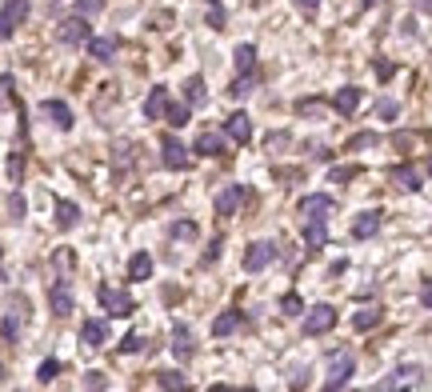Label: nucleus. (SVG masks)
Instances as JSON below:
<instances>
[{
    "mask_svg": "<svg viewBox=\"0 0 432 392\" xmlns=\"http://www.w3.org/2000/svg\"><path fill=\"white\" fill-rule=\"evenodd\" d=\"M352 376H356V357L352 352H333L328 357V376H324V389H344Z\"/></svg>",
    "mask_w": 432,
    "mask_h": 392,
    "instance_id": "obj_1",
    "label": "nucleus"
},
{
    "mask_svg": "<svg viewBox=\"0 0 432 392\" xmlns=\"http://www.w3.org/2000/svg\"><path fill=\"white\" fill-rule=\"evenodd\" d=\"M336 328V309L333 304H317L304 312V336H324Z\"/></svg>",
    "mask_w": 432,
    "mask_h": 392,
    "instance_id": "obj_2",
    "label": "nucleus"
},
{
    "mask_svg": "<svg viewBox=\"0 0 432 392\" xmlns=\"http://www.w3.org/2000/svg\"><path fill=\"white\" fill-rule=\"evenodd\" d=\"M29 8H32V0H8V4L0 8V40H13L16 24H24Z\"/></svg>",
    "mask_w": 432,
    "mask_h": 392,
    "instance_id": "obj_3",
    "label": "nucleus"
},
{
    "mask_svg": "<svg viewBox=\"0 0 432 392\" xmlns=\"http://www.w3.org/2000/svg\"><path fill=\"white\" fill-rule=\"evenodd\" d=\"M272 261H276V245L272 240H253L244 248V272H264Z\"/></svg>",
    "mask_w": 432,
    "mask_h": 392,
    "instance_id": "obj_4",
    "label": "nucleus"
},
{
    "mask_svg": "<svg viewBox=\"0 0 432 392\" xmlns=\"http://www.w3.org/2000/svg\"><path fill=\"white\" fill-rule=\"evenodd\" d=\"M244 200H248V188L244 184H224L221 193H216V216H224V220L237 216V209Z\"/></svg>",
    "mask_w": 432,
    "mask_h": 392,
    "instance_id": "obj_5",
    "label": "nucleus"
},
{
    "mask_svg": "<svg viewBox=\"0 0 432 392\" xmlns=\"http://www.w3.org/2000/svg\"><path fill=\"white\" fill-rule=\"evenodd\" d=\"M84 40H88V20L80 13L56 24V44H84Z\"/></svg>",
    "mask_w": 432,
    "mask_h": 392,
    "instance_id": "obj_6",
    "label": "nucleus"
},
{
    "mask_svg": "<svg viewBox=\"0 0 432 392\" xmlns=\"http://www.w3.org/2000/svg\"><path fill=\"white\" fill-rule=\"evenodd\" d=\"M100 304H104V312H112V316H132V312H136V300L128 293L109 288V284H100Z\"/></svg>",
    "mask_w": 432,
    "mask_h": 392,
    "instance_id": "obj_7",
    "label": "nucleus"
},
{
    "mask_svg": "<svg viewBox=\"0 0 432 392\" xmlns=\"http://www.w3.org/2000/svg\"><path fill=\"white\" fill-rule=\"evenodd\" d=\"M333 209H336V200L328 193H312L301 200V216H308V220H328Z\"/></svg>",
    "mask_w": 432,
    "mask_h": 392,
    "instance_id": "obj_8",
    "label": "nucleus"
},
{
    "mask_svg": "<svg viewBox=\"0 0 432 392\" xmlns=\"http://www.w3.org/2000/svg\"><path fill=\"white\" fill-rule=\"evenodd\" d=\"M160 161H164V168H173V172H180V168H189V152H184V145L176 140V136H164L160 140Z\"/></svg>",
    "mask_w": 432,
    "mask_h": 392,
    "instance_id": "obj_9",
    "label": "nucleus"
},
{
    "mask_svg": "<svg viewBox=\"0 0 432 392\" xmlns=\"http://www.w3.org/2000/svg\"><path fill=\"white\" fill-rule=\"evenodd\" d=\"M80 344H84V348H104V344H109V325H104V320H84V325H80Z\"/></svg>",
    "mask_w": 432,
    "mask_h": 392,
    "instance_id": "obj_10",
    "label": "nucleus"
},
{
    "mask_svg": "<svg viewBox=\"0 0 432 392\" xmlns=\"http://www.w3.org/2000/svg\"><path fill=\"white\" fill-rule=\"evenodd\" d=\"M420 376H424V368L420 364H400L397 373H388L376 384V389H400V384H420Z\"/></svg>",
    "mask_w": 432,
    "mask_h": 392,
    "instance_id": "obj_11",
    "label": "nucleus"
},
{
    "mask_svg": "<svg viewBox=\"0 0 432 392\" xmlns=\"http://www.w3.org/2000/svg\"><path fill=\"white\" fill-rule=\"evenodd\" d=\"M360 100H365V92L356 88V84H344V88H336V97H333V108L340 116H352L356 108H360Z\"/></svg>",
    "mask_w": 432,
    "mask_h": 392,
    "instance_id": "obj_12",
    "label": "nucleus"
},
{
    "mask_svg": "<svg viewBox=\"0 0 432 392\" xmlns=\"http://www.w3.org/2000/svg\"><path fill=\"white\" fill-rule=\"evenodd\" d=\"M84 44H88V56L100 60V65H109L112 56H116V49H120V40H116V36H88Z\"/></svg>",
    "mask_w": 432,
    "mask_h": 392,
    "instance_id": "obj_13",
    "label": "nucleus"
},
{
    "mask_svg": "<svg viewBox=\"0 0 432 392\" xmlns=\"http://www.w3.org/2000/svg\"><path fill=\"white\" fill-rule=\"evenodd\" d=\"M224 136H232L237 145H248V140H253V120H248V113L228 116V120H224Z\"/></svg>",
    "mask_w": 432,
    "mask_h": 392,
    "instance_id": "obj_14",
    "label": "nucleus"
},
{
    "mask_svg": "<svg viewBox=\"0 0 432 392\" xmlns=\"http://www.w3.org/2000/svg\"><path fill=\"white\" fill-rule=\"evenodd\" d=\"M376 232H381V213L376 209H368V213H360L352 220V240H372Z\"/></svg>",
    "mask_w": 432,
    "mask_h": 392,
    "instance_id": "obj_15",
    "label": "nucleus"
},
{
    "mask_svg": "<svg viewBox=\"0 0 432 392\" xmlns=\"http://www.w3.org/2000/svg\"><path fill=\"white\" fill-rule=\"evenodd\" d=\"M192 152H200V156H224L228 152V145H224V132H200L196 136V145H192Z\"/></svg>",
    "mask_w": 432,
    "mask_h": 392,
    "instance_id": "obj_16",
    "label": "nucleus"
},
{
    "mask_svg": "<svg viewBox=\"0 0 432 392\" xmlns=\"http://www.w3.org/2000/svg\"><path fill=\"white\" fill-rule=\"evenodd\" d=\"M240 328H244V312L240 309H228V312H221V316H216V320H212V336H232V332H240Z\"/></svg>",
    "mask_w": 432,
    "mask_h": 392,
    "instance_id": "obj_17",
    "label": "nucleus"
},
{
    "mask_svg": "<svg viewBox=\"0 0 432 392\" xmlns=\"http://www.w3.org/2000/svg\"><path fill=\"white\" fill-rule=\"evenodd\" d=\"M164 108H168V88L157 84V88L144 97V116H148V120H164Z\"/></svg>",
    "mask_w": 432,
    "mask_h": 392,
    "instance_id": "obj_18",
    "label": "nucleus"
},
{
    "mask_svg": "<svg viewBox=\"0 0 432 392\" xmlns=\"http://www.w3.org/2000/svg\"><path fill=\"white\" fill-rule=\"evenodd\" d=\"M45 116H48V120H52L61 132H68L72 124H77V120H72V108H68L64 100H45Z\"/></svg>",
    "mask_w": 432,
    "mask_h": 392,
    "instance_id": "obj_19",
    "label": "nucleus"
},
{
    "mask_svg": "<svg viewBox=\"0 0 432 392\" xmlns=\"http://www.w3.org/2000/svg\"><path fill=\"white\" fill-rule=\"evenodd\" d=\"M48 300H52V312H56V316H68V312H72V288H68V280H56L52 293H48Z\"/></svg>",
    "mask_w": 432,
    "mask_h": 392,
    "instance_id": "obj_20",
    "label": "nucleus"
},
{
    "mask_svg": "<svg viewBox=\"0 0 432 392\" xmlns=\"http://www.w3.org/2000/svg\"><path fill=\"white\" fill-rule=\"evenodd\" d=\"M77 224H80V204H72V200H56V229L72 232Z\"/></svg>",
    "mask_w": 432,
    "mask_h": 392,
    "instance_id": "obj_21",
    "label": "nucleus"
},
{
    "mask_svg": "<svg viewBox=\"0 0 432 392\" xmlns=\"http://www.w3.org/2000/svg\"><path fill=\"white\" fill-rule=\"evenodd\" d=\"M388 177L397 180L404 193H420V172H416L413 164H397V168H388Z\"/></svg>",
    "mask_w": 432,
    "mask_h": 392,
    "instance_id": "obj_22",
    "label": "nucleus"
},
{
    "mask_svg": "<svg viewBox=\"0 0 432 392\" xmlns=\"http://www.w3.org/2000/svg\"><path fill=\"white\" fill-rule=\"evenodd\" d=\"M173 352H176V360H192V352H196L192 332L184 325H173Z\"/></svg>",
    "mask_w": 432,
    "mask_h": 392,
    "instance_id": "obj_23",
    "label": "nucleus"
},
{
    "mask_svg": "<svg viewBox=\"0 0 432 392\" xmlns=\"http://www.w3.org/2000/svg\"><path fill=\"white\" fill-rule=\"evenodd\" d=\"M304 245L312 248V252L328 245V220H308L304 224Z\"/></svg>",
    "mask_w": 432,
    "mask_h": 392,
    "instance_id": "obj_24",
    "label": "nucleus"
},
{
    "mask_svg": "<svg viewBox=\"0 0 432 392\" xmlns=\"http://www.w3.org/2000/svg\"><path fill=\"white\" fill-rule=\"evenodd\" d=\"M205 100H208L205 76H189V81H184V104H189V108H200Z\"/></svg>",
    "mask_w": 432,
    "mask_h": 392,
    "instance_id": "obj_25",
    "label": "nucleus"
},
{
    "mask_svg": "<svg viewBox=\"0 0 432 392\" xmlns=\"http://www.w3.org/2000/svg\"><path fill=\"white\" fill-rule=\"evenodd\" d=\"M152 277V256L148 252H132L128 256V280H148Z\"/></svg>",
    "mask_w": 432,
    "mask_h": 392,
    "instance_id": "obj_26",
    "label": "nucleus"
},
{
    "mask_svg": "<svg viewBox=\"0 0 432 392\" xmlns=\"http://www.w3.org/2000/svg\"><path fill=\"white\" fill-rule=\"evenodd\" d=\"M232 65H237V72H253L256 68V44H248V40L237 44V49H232Z\"/></svg>",
    "mask_w": 432,
    "mask_h": 392,
    "instance_id": "obj_27",
    "label": "nucleus"
},
{
    "mask_svg": "<svg viewBox=\"0 0 432 392\" xmlns=\"http://www.w3.org/2000/svg\"><path fill=\"white\" fill-rule=\"evenodd\" d=\"M381 320H384V312H381V309H360L356 316H352V328H356V332H372V328L381 325Z\"/></svg>",
    "mask_w": 432,
    "mask_h": 392,
    "instance_id": "obj_28",
    "label": "nucleus"
},
{
    "mask_svg": "<svg viewBox=\"0 0 432 392\" xmlns=\"http://www.w3.org/2000/svg\"><path fill=\"white\" fill-rule=\"evenodd\" d=\"M189 116H192L189 104H168V108H164V120H168L173 129H184V124H189Z\"/></svg>",
    "mask_w": 432,
    "mask_h": 392,
    "instance_id": "obj_29",
    "label": "nucleus"
},
{
    "mask_svg": "<svg viewBox=\"0 0 432 392\" xmlns=\"http://www.w3.org/2000/svg\"><path fill=\"white\" fill-rule=\"evenodd\" d=\"M157 384H160V389H189V380L176 373V368H164V373H157Z\"/></svg>",
    "mask_w": 432,
    "mask_h": 392,
    "instance_id": "obj_30",
    "label": "nucleus"
},
{
    "mask_svg": "<svg viewBox=\"0 0 432 392\" xmlns=\"http://www.w3.org/2000/svg\"><path fill=\"white\" fill-rule=\"evenodd\" d=\"M56 376H61V360H52V357H48L45 364L36 368V380H40V384H52Z\"/></svg>",
    "mask_w": 432,
    "mask_h": 392,
    "instance_id": "obj_31",
    "label": "nucleus"
},
{
    "mask_svg": "<svg viewBox=\"0 0 432 392\" xmlns=\"http://www.w3.org/2000/svg\"><path fill=\"white\" fill-rule=\"evenodd\" d=\"M168 236L173 240H196V224L192 220H176L173 229H168Z\"/></svg>",
    "mask_w": 432,
    "mask_h": 392,
    "instance_id": "obj_32",
    "label": "nucleus"
},
{
    "mask_svg": "<svg viewBox=\"0 0 432 392\" xmlns=\"http://www.w3.org/2000/svg\"><path fill=\"white\" fill-rule=\"evenodd\" d=\"M280 312H285V316H301L304 312V300L296 293H285L280 296Z\"/></svg>",
    "mask_w": 432,
    "mask_h": 392,
    "instance_id": "obj_33",
    "label": "nucleus"
},
{
    "mask_svg": "<svg viewBox=\"0 0 432 392\" xmlns=\"http://www.w3.org/2000/svg\"><path fill=\"white\" fill-rule=\"evenodd\" d=\"M228 92H232L237 100H244L248 92H253V72H240L237 81H232V88H228Z\"/></svg>",
    "mask_w": 432,
    "mask_h": 392,
    "instance_id": "obj_34",
    "label": "nucleus"
},
{
    "mask_svg": "<svg viewBox=\"0 0 432 392\" xmlns=\"http://www.w3.org/2000/svg\"><path fill=\"white\" fill-rule=\"evenodd\" d=\"M372 145H381L376 132H356V136L349 140V152H356V148H372Z\"/></svg>",
    "mask_w": 432,
    "mask_h": 392,
    "instance_id": "obj_35",
    "label": "nucleus"
},
{
    "mask_svg": "<svg viewBox=\"0 0 432 392\" xmlns=\"http://www.w3.org/2000/svg\"><path fill=\"white\" fill-rule=\"evenodd\" d=\"M0 332H4V341H16V336H20V316L8 312V316H4V325H0Z\"/></svg>",
    "mask_w": 432,
    "mask_h": 392,
    "instance_id": "obj_36",
    "label": "nucleus"
},
{
    "mask_svg": "<svg viewBox=\"0 0 432 392\" xmlns=\"http://www.w3.org/2000/svg\"><path fill=\"white\" fill-rule=\"evenodd\" d=\"M360 177V164H344V168H333V184H344V180Z\"/></svg>",
    "mask_w": 432,
    "mask_h": 392,
    "instance_id": "obj_37",
    "label": "nucleus"
},
{
    "mask_svg": "<svg viewBox=\"0 0 432 392\" xmlns=\"http://www.w3.org/2000/svg\"><path fill=\"white\" fill-rule=\"evenodd\" d=\"M144 348V336L141 332H128L125 341H120V352H125V357H132V352H141Z\"/></svg>",
    "mask_w": 432,
    "mask_h": 392,
    "instance_id": "obj_38",
    "label": "nucleus"
},
{
    "mask_svg": "<svg viewBox=\"0 0 432 392\" xmlns=\"http://www.w3.org/2000/svg\"><path fill=\"white\" fill-rule=\"evenodd\" d=\"M376 116H381V120H397L400 104H397V100H381V104H376Z\"/></svg>",
    "mask_w": 432,
    "mask_h": 392,
    "instance_id": "obj_39",
    "label": "nucleus"
},
{
    "mask_svg": "<svg viewBox=\"0 0 432 392\" xmlns=\"http://www.w3.org/2000/svg\"><path fill=\"white\" fill-rule=\"evenodd\" d=\"M100 8H104V0H77L80 17H93V13H100Z\"/></svg>",
    "mask_w": 432,
    "mask_h": 392,
    "instance_id": "obj_40",
    "label": "nucleus"
},
{
    "mask_svg": "<svg viewBox=\"0 0 432 392\" xmlns=\"http://www.w3.org/2000/svg\"><path fill=\"white\" fill-rule=\"evenodd\" d=\"M224 20H228V17H224V8H221V4H212V13H208V28H216V33H221Z\"/></svg>",
    "mask_w": 432,
    "mask_h": 392,
    "instance_id": "obj_41",
    "label": "nucleus"
},
{
    "mask_svg": "<svg viewBox=\"0 0 432 392\" xmlns=\"http://www.w3.org/2000/svg\"><path fill=\"white\" fill-rule=\"evenodd\" d=\"M320 108H324L320 100H296V113L301 116H312V113H320Z\"/></svg>",
    "mask_w": 432,
    "mask_h": 392,
    "instance_id": "obj_42",
    "label": "nucleus"
},
{
    "mask_svg": "<svg viewBox=\"0 0 432 392\" xmlns=\"http://www.w3.org/2000/svg\"><path fill=\"white\" fill-rule=\"evenodd\" d=\"M84 384H88V389H109L104 373H88V376H84Z\"/></svg>",
    "mask_w": 432,
    "mask_h": 392,
    "instance_id": "obj_43",
    "label": "nucleus"
},
{
    "mask_svg": "<svg viewBox=\"0 0 432 392\" xmlns=\"http://www.w3.org/2000/svg\"><path fill=\"white\" fill-rule=\"evenodd\" d=\"M8 209H13V216L20 220V216H24V196H20V193H13V200H8Z\"/></svg>",
    "mask_w": 432,
    "mask_h": 392,
    "instance_id": "obj_44",
    "label": "nucleus"
},
{
    "mask_svg": "<svg viewBox=\"0 0 432 392\" xmlns=\"http://www.w3.org/2000/svg\"><path fill=\"white\" fill-rule=\"evenodd\" d=\"M392 72H397V68L388 65V60H376V76H381V81H392Z\"/></svg>",
    "mask_w": 432,
    "mask_h": 392,
    "instance_id": "obj_45",
    "label": "nucleus"
},
{
    "mask_svg": "<svg viewBox=\"0 0 432 392\" xmlns=\"http://www.w3.org/2000/svg\"><path fill=\"white\" fill-rule=\"evenodd\" d=\"M420 304H424V309H432V277L424 280V288H420Z\"/></svg>",
    "mask_w": 432,
    "mask_h": 392,
    "instance_id": "obj_46",
    "label": "nucleus"
},
{
    "mask_svg": "<svg viewBox=\"0 0 432 392\" xmlns=\"http://www.w3.org/2000/svg\"><path fill=\"white\" fill-rule=\"evenodd\" d=\"M296 8H301V13H317L320 0H296Z\"/></svg>",
    "mask_w": 432,
    "mask_h": 392,
    "instance_id": "obj_47",
    "label": "nucleus"
},
{
    "mask_svg": "<svg viewBox=\"0 0 432 392\" xmlns=\"http://www.w3.org/2000/svg\"><path fill=\"white\" fill-rule=\"evenodd\" d=\"M212 261H221V240H216V245L205 252V264H212Z\"/></svg>",
    "mask_w": 432,
    "mask_h": 392,
    "instance_id": "obj_48",
    "label": "nucleus"
},
{
    "mask_svg": "<svg viewBox=\"0 0 432 392\" xmlns=\"http://www.w3.org/2000/svg\"><path fill=\"white\" fill-rule=\"evenodd\" d=\"M416 8H424V13H429V8H432V0H416Z\"/></svg>",
    "mask_w": 432,
    "mask_h": 392,
    "instance_id": "obj_49",
    "label": "nucleus"
},
{
    "mask_svg": "<svg viewBox=\"0 0 432 392\" xmlns=\"http://www.w3.org/2000/svg\"><path fill=\"white\" fill-rule=\"evenodd\" d=\"M372 4H376V0H360V8H372Z\"/></svg>",
    "mask_w": 432,
    "mask_h": 392,
    "instance_id": "obj_50",
    "label": "nucleus"
},
{
    "mask_svg": "<svg viewBox=\"0 0 432 392\" xmlns=\"http://www.w3.org/2000/svg\"><path fill=\"white\" fill-rule=\"evenodd\" d=\"M208 4H221V0H208Z\"/></svg>",
    "mask_w": 432,
    "mask_h": 392,
    "instance_id": "obj_51",
    "label": "nucleus"
},
{
    "mask_svg": "<svg viewBox=\"0 0 432 392\" xmlns=\"http://www.w3.org/2000/svg\"><path fill=\"white\" fill-rule=\"evenodd\" d=\"M0 376H4V364H0Z\"/></svg>",
    "mask_w": 432,
    "mask_h": 392,
    "instance_id": "obj_52",
    "label": "nucleus"
}]
</instances>
